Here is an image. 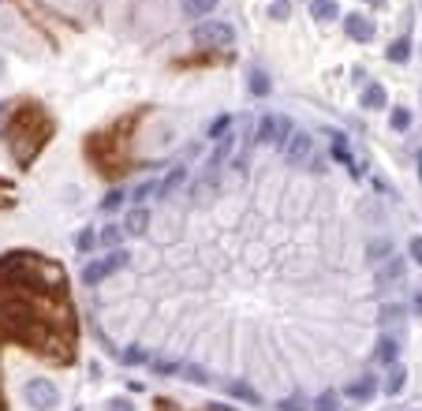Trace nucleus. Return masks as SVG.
I'll use <instances>...</instances> for the list:
<instances>
[{"label":"nucleus","instance_id":"aec40b11","mask_svg":"<svg viewBox=\"0 0 422 411\" xmlns=\"http://www.w3.org/2000/svg\"><path fill=\"white\" fill-rule=\"evenodd\" d=\"M228 127H232V116H217V120L206 127V135H209V139H221V135H224V131H228Z\"/></svg>","mask_w":422,"mask_h":411},{"label":"nucleus","instance_id":"393cba45","mask_svg":"<svg viewBox=\"0 0 422 411\" xmlns=\"http://www.w3.org/2000/svg\"><path fill=\"white\" fill-rule=\"evenodd\" d=\"M98 236H101V243H105V247H116V243H120V224H109V228L98 232Z\"/></svg>","mask_w":422,"mask_h":411},{"label":"nucleus","instance_id":"72a5a7b5","mask_svg":"<svg viewBox=\"0 0 422 411\" xmlns=\"http://www.w3.org/2000/svg\"><path fill=\"white\" fill-rule=\"evenodd\" d=\"M385 250H389V243H385V240H374V247H370V258L377 262L381 255H385Z\"/></svg>","mask_w":422,"mask_h":411},{"label":"nucleus","instance_id":"f8f14e48","mask_svg":"<svg viewBox=\"0 0 422 411\" xmlns=\"http://www.w3.org/2000/svg\"><path fill=\"white\" fill-rule=\"evenodd\" d=\"M310 16L318 23H333L340 19V8H336V0H310Z\"/></svg>","mask_w":422,"mask_h":411},{"label":"nucleus","instance_id":"c85d7f7f","mask_svg":"<svg viewBox=\"0 0 422 411\" xmlns=\"http://www.w3.org/2000/svg\"><path fill=\"white\" fill-rule=\"evenodd\" d=\"M105 411H135V404H131V400H120V396H116V400L105 404Z\"/></svg>","mask_w":422,"mask_h":411},{"label":"nucleus","instance_id":"7ed1b4c3","mask_svg":"<svg viewBox=\"0 0 422 411\" xmlns=\"http://www.w3.org/2000/svg\"><path fill=\"white\" fill-rule=\"evenodd\" d=\"M23 400H26V407H34V411H52L60 404V393H57V386H52L49 378H30L23 386Z\"/></svg>","mask_w":422,"mask_h":411},{"label":"nucleus","instance_id":"39448f33","mask_svg":"<svg viewBox=\"0 0 422 411\" xmlns=\"http://www.w3.org/2000/svg\"><path fill=\"white\" fill-rule=\"evenodd\" d=\"M191 34H194V45H202V49H217V45H228L232 42V26L228 23H217V19L199 23Z\"/></svg>","mask_w":422,"mask_h":411},{"label":"nucleus","instance_id":"58836bf2","mask_svg":"<svg viewBox=\"0 0 422 411\" xmlns=\"http://www.w3.org/2000/svg\"><path fill=\"white\" fill-rule=\"evenodd\" d=\"M366 4H381V0H366Z\"/></svg>","mask_w":422,"mask_h":411},{"label":"nucleus","instance_id":"7c9ffc66","mask_svg":"<svg viewBox=\"0 0 422 411\" xmlns=\"http://www.w3.org/2000/svg\"><path fill=\"white\" fill-rule=\"evenodd\" d=\"M269 16L273 19H288V4H284V0H276V4L269 8Z\"/></svg>","mask_w":422,"mask_h":411},{"label":"nucleus","instance_id":"4468645a","mask_svg":"<svg viewBox=\"0 0 422 411\" xmlns=\"http://www.w3.org/2000/svg\"><path fill=\"white\" fill-rule=\"evenodd\" d=\"M98 243H101L98 228H83V232H78V240H75V250H78V255H90V250H94Z\"/></svg>","mask_w":422,"mask_h":411},{"label":"nucleus","instance_id":"6ab92c4d","mask_svg":"<svg viewBox=\"0 0 422 411\" xmlns=\"http://www.w3.org/2000/svg\"><path fill=\"white\" fill-rule=\"evenodd\" d=\"M314 411H340V396L336 393H322L318 404H314Z\"/></svg>","mask_w":422,"mask_h":411},{"label":"nucleus","instance_id":"f704fd0d","mask_svg":"<svg viewBox=\"0 0 422 411\" xmlns=\"http://www.w3.org/2000/svg\"><path fill=\"white\" fill-rule=\"evenodd\" d=\"M411 258L422 266V236H415V240H411Z\"/></svg>","mask_w":422,"mask_h":411},{"label":"nucleus","instance_id":"bb28decb","mask_svg":"<svg viewBox=\"0 0 422 411\" xmlns=\"http://www.w3.org/2000/svg\"><path fill=\"white\" fill-rule=\"evenodd\" d=\"M124 202V191L120 187H116V191H109V195H105V202H101V209H105V214H109V209H116V206H120Z\"/></svg>","mask_w":422,"mask_h":411},{"label":"nucleus","instance_id":"a211bd4d","mask_svg":"<svg viewBox=\"0 0 422 411\" xmlns=\"http://www.w3.org/2000/svg\"><path fill=\"white\" fill-rule=\"evenodd\" d=\"M404 381H407V374H404V366H392V374H389V381H385V393H389V396H400V389H404Z\"/></svg>","mask_w":422,"mask_h":411},{"label":"nucleus","instance_id":"f3484780","mask_svg":"<svg viewBox=\"0 0 422 411\" xmlns=\"http://www.w3.org/2000/svg\"><path fill=\"white\" fill-rule=\"evenodd\" d=\"M407 57H411V42H407V37H397V42L389 45V60L392 64H404Z\"/></svg>","mask_w":422,"mask_h":411},{"label":"nucleus","instance_id":"5701e85b","mask_svg":"<svg viewBox=\"0 0 422 411\" xmlns=\"http://www.w3.org/2000/svg\"><path fill=\"white\" fill-rule=\"evenodd\" d=\"M389 120H392V127H397V131H407V127H411V112H407V109H392Z\"/></svg>","mask_w":422,"mask_h":411},{"label":"nucleus","instance_id":"9b49d317","mask_svg":"<svg viewBox=\"0 0 422 411\" xmlns=\"http://www.w3.org/2000/svg\"><path fill=\"white\" fill-rule=\"evenodd\" d=\"M397 359H400V344H397V340H392V337H385V340H381V344H377V363L392 370V366H400Z\"/></svg>","mask_w":422,"mask_h":411},{"label":"nucleus","instance_id":"c756f323","mask_svg":"<svg viewBox=\"0 0 422 411\" xmlns=\"http://www.w3.org/2000/svg\"><path fill=\"white\" fill-rule=\"evenodd\" d=\"M153 370H157V374H176L180 366H176V363H168V359H157V363H153Z\"/></svg>","mask_w":422,"mask_h":411},{"label":"nucleus","instance_id":"cd10ccee","mask_svg":"<svg viewBox=\"0 0 422 411\" xmlns=\"http://www.w3.org/2000/svg\"><path fill=\"white\" fill-rule=\"evenodd\" d=\"M142 359H146V352H142V348H127V352H124V363H127V366H139Z\"/></svg>","mask_w":422,"mask_h":411},{"label":"nucleus","instance_id":"423d86ee","mask_svg":"<svg viewBox=\"0 0 422 411\" xmlns=\"http://www.w3.org/2000/svg\"><path fill=\"white\" fill-rule=\"evenodd\" d=\"M127 266V250H112L109 258H101V262H90V266L83 270V284H101L109 273H120Z\"/></svg>","mask_w":422,"mask_h":411},{"label":"nucleus","instance_id":"2f4dec72","mask_svg":"<svg viewBox=\"0 0 422 411\" xmlns=\"http://www.w3.org/2000/svg\"><path fill=\"white\" fill-rule=\"evenodd\" d=\"M183 176H187V172H183V168H172V176H168V183H165V191H172L176 183H183Z\"/></svg>","mask_w":422,"mask_h":411},{"label":"nucleus","instance_id":"a878e982","mask_svg":"<svg viewBox=\"0 0 422 411\" xmlns=\"http://www.w3.org/2000/svg\"><path fill=\"white\" fill-rule=\"evenodd\" d=\"M180 374L187 378V381H199V386H202V381H209L202 370H199V366H191V363H183V366H180Z\"/></svg>","mask_w":422,"mask_h":411},{"label":"nucleus","instance_id":"1a4fd4ad","mask_svg":"<svg viewBox=\"0 0 422 411\" xmlns=\"http://www.w3.org/2000/svg\"><path fill=\"white\" fill-rule=\"evenodd\" d=\"M344 30H348V37H355V42H370V37H374V23L363 19V16H344Z\"/></svg>","mask_w":422,"mask_h":411},{"label":"nucleus","instance_id":"2eb2a0df","mask_svg":"<svg viewBox=\"0 0 422 411\" xmlns=\"http://www.w3.org/2000/svg\"><path fill=\"white\" fill-rule=\"evenodd\" d=\"M228 393L235 396V400H247L250 407H258V404H262V396H258L254 389H250V386H243V381H232V386H228Z\"/></svg>","mask_w":422,"mask_h":411},{"label":"nucleus","instance_id":"b1692460","mask_svg":"<svg viewBox=\"0 0 422 411\" xmlns=\"http://www.w3.org/2000/svg\"><path fill=\"white\" fill-rule=\"evenodd\" d=\"M333 157L340 165H351V154H348V146H344V139L340 135H333Z\"/></svg>","mask_w":422,"mask_h":411},{"label":"nucleus","instance_id":"f03ea898","mask_svg":"<svg viewBox=\"0 0 422 411\" xmlns=\"http://www.w3.org/2000/svg\"><path fill=\"white\" fill-rule=\"evenodd\" d=\"M11 150H16L19 165H30V157L37 154V146H42L49 139V120L37 109H19V116L11 120Z\"/></svg>","mask_w":422,"mask_h":411},{"label":"nucleus","instance_id":"dca6fc26","mask_svg":"<svg viewBox=\"0 0 422 411\" xmlns=\"http://www.w3.org/2000/svg\"><path fill=\"white\" fill-rule=\"evenodd\" d=\"M363 105L366 109H385V90H381L377 83L366 86V94H363Z\"/></svg>","mask_w":422,"mask_h":411},{"label":"nucleus","instance_id":"0eeeda50","mask_svg":"<svg viewBox=\"0 0 422 411\" xmlns=\"http://www.w3.org/2000/svg\"><path fill=\"white\" fill-rule=\"evenodd\" d=\"M310 150H314V142L307 131H292V139H288V165H307L310 161Z\"/></svg>","mask_w":422,"mask_h":411},{"label":"nucleus","instance_id":"4c0bfd02","mask_svg":"<svg viewBox=\"0 0 422 411\" xmlns=\"http://www.w3.org/2000/svg\"><path fill=\"white\" fill-rule=\"evenodd\" d=\"M418 176H422V150H418Z\"/></svg>","mask_w":422,"mask_h":411},{"label":"nucleus","instance_id":"4be33fe9","mask_svg":"<svg viewBox=\"0 0 422 411\" xmlns=\"http://www.w3.org/2000/svg\"><path fill=\"white\" fill-rule=\"evenodd\" d=\"M183 4H187L194 16H209V11L217 8V0H183Z\"/></svg>","mask_w":422,"mask_h":411},{"label":"nucleus","instance_id":"412c9836","mask_svg":"<svg viewBox=\"0 0 422 411\" xmlns=\"http://www.w3.org/2000/svg\"><path fill=\"white\" fill-rule=\"evenodd\" d=\"M400 273H404V262H400V258H389L385 270H381V277H385V281H400Z\"/></svg>","mask_w":422,"mask_h":411},{"label":"nucleus","instance_id":"473e14b6","mask_svg":"<svg viewBox=\"0 0 422 411\" xmlns=\"http://www.w3.org/2000/svg\"><path fill=\"white\" fill-rule=\"evenodd\" d=\"M281 411H307V404H303L299 396H292V400H284V404H281Z\"/></svg>","mask_w":422,"mask_h":411},{"label":"nucleus","instance_id":"ea45409f","mask_svg":"<svg viewBox=\"0 0 422 411\" xmlns=\"http://www.w3.org/2000/svg\"><path fill=\"white\" fill-rule=\"evenodd\" d=\"M0 135H4V124H0Z\"/></svg>","mask_w":422,"mask_h":411},{"label":"nucleus","instance_id":"c9c22d12","mask_svg":"<svg viewBox=\"0 0 422 411\" xmlns=\"http://www.w3.org/2000/svg\"><path fill=\"white\" fill-rule=\"evenodd\" d=\"M0 206H11V187L0 180Z\"/></svg>","mask_w":422,"mask_h":411},{"label":"nucleus","instance_id":"e433bc0d","mask_svg":"<svg viewBox=\"0 0 422 411\" xmlns=\"http://www.w3.org/2000/svg\"><path fill=\"white\" fill-rule=\"evenodd\" d=\"M415 314H422V296H415Z\"/></svg>","mask_w":422,"mask_h":411},{"label":"nucleus","instance_id":"20e7f679","mask_svg":"<svg viewBox=\"0 0 422 411\" xmlns=\"http://www.w3.org/2000/svg\"><path fill=\"white\" fill-rule=\"evenodd\" d=\"M292 120L288 116H262L258 120V142H266V146H284L288 139H292Z\"/></svg>","mask_w":422,"mask_h":411},{"label":"nucleus","instance_id":"6e6552de","mask_svg":"<svg viewBox=\"0 0 422 411\" xmlns=\"http://www.w3.org/2000/svg\"><path fill=\"white\" fill-rule=\"evenodd\" d=\"M146 228H150V209L146 206H135L124 217V236H146Z\"/></svg>","mask_w":422,"mask_h":411},{"label":"nucleus","instance_id":"9d476101","mask_svg":"<svg viewBox=\"0 0 422 411\" xmlns=\"http://www.w3.org/2000/svg\"><path fill=\"white\" fill-rule=\"evenodd\" d=\"M374 389H377V381H374L370 374H363V378H355V381H351V386H348L344 393L351 396V400L366 404V400H370V396H374Z\"/></svg>","mask_w":422,"mask_h":411},{"label":"nucleus","instance_id":"ddd939ff","mask_svg":"<svg viewBox=\"0 0 422 411\" xmlns=\"http://www.w3.org/2000/svg\"><path fill=\"white\" fill-rule=\"evenodd\" d=\"M247 83H250V94H254V98H266L269 94V75L262 71V68H250Z\"/></svg>","mask_w":422,"mask_h":411},{"label":"nucleus","instance_id":"f257e3e1","mask_svg":"<svg viewBox=\"0 0 422 411\" xmlns=\"http://www.w3.org/2000/svg\"><path fill=\"white\" fill-rule=\"evenodd\" d=\"M0 277L11 284H23L30 291H52L64 284V270L57 266V262H49L42 255H26V250H16V255L0 258Z\"/></svg>","mask_w":422,"mask_h":411}]
</instances>
